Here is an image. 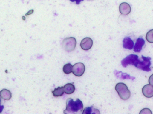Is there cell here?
<instances>
[{"instance_id":"cell-3","label":"cell","mask_w":153,"mask_h":114,"mask_svg":"<svg viewBox=\"0 0 153 114\" xmlns=\"http://www.w3.org/2000/svg\"><path fill=\"white\" fill-rule=\"evenodd\" d=\"M142 57L143 60L141 61L140 59H138L134 66L143 71L147 72L150 71H151L150 67L152 64L151 57H145L143 55H142Z\"/></svg>"},{"instance_id":"cell-13","label":"cell","mask_w":153,"mask_h":114,"mask_svg":"<svg viewBox=\"0 0 153 114\" xmlns=\"http://www.w3.org/2000/svg\"><path fill=\"white\" fill-rule=\"evenodd\" d=\"M63 89L65 94L70 95L73 94L75 91V86L72 83H67L64 86Z\"/></svg>"},{"instance_id":"cell-16","label":"cell","mask_w":153,"mask_h":114,"mask_svg":"<svg viewBox=\"0 0 153 114\" xmlns=\"http://www.w3.org/2000/svg\"><path fill=\"white\" fill-rule=\"evenodd\" d=\"M52 94L53 96L56 97L62 96L64 95V91L63 87H58V88H55L54 90L52 91Z\"/></svg>"},{"instance_id":"cell-18","label":"cell","mask_w":153,"mask_h":114,"mask_svg":"<svg viewBox=\"0 0 153 114\" xmlns=\"http://www.w3.org/2000/svg\"><path fill=\"white\" fill-rule=\"evenodd\" d=\"M146 39L147 42L153 43V29L147 32L146 35Z\"/></svg>"},{"instance_id":"cell-2","label":"cell","mask_w":153,"mask_h":114,"mask_svg":"<svg viewBox=\"0 0 153 114\" xmlns=\"http://www.w3.org/2000/svg\"><path fill=\"white\" fill-rule=\"evenodd\" d=\"M115 90L122 100H127L131 96V92L125 83L122 82L117 83L115 87Z\"/></svg>"},{"instance_id":"cell-11","label":"cell","mask_w":153,"mask_h":114,"mask_svg":"<svg viewBox=\"0 0 153 114\" xmlns=\"http://www.w3.org/2000/svg\"><path fill=\"white\" fill-rule=\"evenodd\" d=\"M123 43V47L125 49L129 50H132L134 46V41L128 37H126L124 38Z\"/></svg>"},{"instance_id":"cell-21","label":"cell","mask_w":153,"mask_h":114,"mask_svg":"<svg viewBox=\"0 0 153 114\" xmlns=\"http://www.w3.org/2000/svg\"><path fill=\"white\" fill-rule=\"evenodd\" d=\"M71 2H76V4H79L81 1H82L84 0H70Z\"/></svg>"},{"instance_id":"cell-4","label":"cell","mask_w":153,"mask_h":114,"mask_svg":"<svg viewBox=\"0 0 153 114\" xmlns=\"http://www.w3.org/2000/svg\"><path fill=\"white\" fill-rule=\"evenodd\" d=\"M76 45V39L74 37L66 38L62 43V46L64 50L68 52L72 51L75 49Z\"/></svg>"},{"instance_id":"cell-9","label":"cell","mask_w":153,"mask_h":114,"mask_svg":"<svg viewBox=\"0 0 153 114\" xmlns=\"http://www.w3.org/2000/svg\"><path fill=\"white\" fill-rule=\"evenodd\" d=\"M120 12L121 14L126 15L129 14L131 11V8L130 5L126 2L120 4L119 6Z\"/></svg>"},{"instance_id":"cell-6","label":"cell","mask_w":153,"mask_h":114,"mask_svg":"<svg viewBox=\"0 0 153 114\" xmlns=\"http://www.w3.org/2000/svg\"><path fill=\"white\" fill-rule=\"evenodd\" d=\"M85 71L84 64L82 63H78L75 64L73 67L72 72L76 77L82 76Z\"/></svg>"},{"instance_id":"cell-7","label":"cell","mask_w":153,"mask_h":114,"mask_svg":"<svg viewBox=\"0 0 153 114\" xmlns=\"http://www.w3.org/2000/svg\"><path fill=\"white\" fill-rule=\"evenodd\" d=\"M93 46V41L90 38H85L81 41L80 46L84 51H88Z\"/></svg>"},{"instance_id":"cell-19","label":"cell","mask_w":153,"mask_h":114,"mask_svg":"<svg viewBox=\"0 0 153 114\" xmlns=\"http://www.w3.org/2000/svg\"><path fill=\"white\" fill-rule=\"evenodd\" d=\"M140 114H152V113L150 109L148 108H144L141 111Z\"/></svg>"},{"instance_id":"cell-15","label":"cell","mask_w":153,"mask_h":114,"mask_svg":"<svg viewBox=\"0 0 153 114\" xmlns=\"http://www.w3.org/2000/svg\"><path fill=\"white\" fill-rule=\"evenodd\" d=\"M115 74L117 78H120L122 79H133V77H131L130 75L126 73H124L121 72V71H115Z\"/></svg>"},{"instance_id":"cell-17","label":"cell","mask_w":153,"mask_h":114,"mask_svg":"<svg viewBox=\"0 0 153 114\" xmlns=\"http://www.w3.org/2000/svg\"><path fill=\"white\" fill-rule=\"evenodd\" d=\"M73 66L71 63L66 64L64 65L63 71L65 74H70L72 72Z\"/></svg>"},{"instance_id":"cell-20","label":"cell","mask_w":153,"mask_h":114,"mask_svg":"<svg viewBox=\"0 0 153 114\" xmlns=\"http://www.w3.org/2000/svg\"><path fill=\"white\" fill-rule=\"evenodd\" d=\"M149 84L153 86V74H152L149 79Z\"/></svg>"},{"instance_id":"cell-5","label":"cell","mask_w":153,"mask_h":114,"mask_svg":"<svg viewBox=\"0 0 153 114\" xmlns=\"http://www.w3.org/2000/svg\"><path fill=\"white\" fill-rule=\"evenodd\" d=\"M138 59L139 58L137 55L130 54L121 61V65L124 67H126L129 65H132L134 66L135 64Z\"/></svg>"},{"instance_id":"cell-1","label":"cell","mask_w":153,"mask_h":114,"mask_svg":"<svg viewBox=\"0 0 153 114\" xmlns=\"http://www.w3.org/2000/svg\"><path fill=\"white\" fill-rule=\"evenodd\" d=\"M83 110L82 102L79 99L74 101L73 99L69 98L66 101V109L64 111L65 114H79L82 113Z\"/></svg>"},{"instance_id":"cell-14","label":"cell","mask_w":153,"mask_h":114,"mask_svg":"<svg viewBox=\"0 0 153 114\" xmlns=\"http://www.w3.org/2000/svg\"><path fill=\"white\" fill-rule=\"evenodd\" d=\"M100 111L97 108H94L93 107H86L83 110L82 113V114H100Z\"/></svg>"},{"instance_id":"cell-12","label":"cell","mask_w":153,"mask_h":114,"mask_svg":"<svg viewBox=\"0 0 153 114\" xmlns=\"http://www.w3.org/2000/svg\"><path fill=\"white\" fill-rule=\"evenodd\" d=\"M0 97L4 100H10L12 97L11 92L8 90L4 89L0 91Z\"/></svg>"},{"instance_id":"cell-8","label":"cell","mask_w":153,"mask_h":114,"mask_svg":"<svg viewBox=\"0 0 153 114\" xmlns=\"http://www.w3.org/2000/svg\"><path fill=\"white\" fill-rule=\"evenodd\" d=\"M143 95L146 97L150 98L153 97V86L151 84H146L142 89Z\"/></svg>"},{"instance_id":"cell-10","label":"cell","mask_w":153,"mask_h":114,"mask_svg":"<svg viewBox=\"0 0 153 114\" xmlns=\"http://www.w3.org/2000/svg\"><path fill=\"white\" fill-rule=\"evenodd\" d=\"M145 44L144 39L142 38H139L137 40L134 46V51L136 53H140L143 49V46Z\"/></svg>"},{"instance_id":"cell-22","label":"cell","mask_w":153,"mask_h":114,"mask_svg":"<svg viewBox=\"0 0 153 114\" xmlns=\"http://www.w3.org/2000/svg\"><path fill=\"white\" fill-rule=\"evenodd\" d=\"M1 98H0V113H1L2 112L4 108V106L1 105Z\"/></svg>"}]
</instances>
